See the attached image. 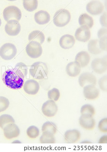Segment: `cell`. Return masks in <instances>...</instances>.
<instances>
[{"label": "cell", "instance_id": "6", "mask_svg": "<svg viewBox=\"0 0 107 152\" xmlns=\"http://www.w3.org/2000/svg\"><path fill=\"white\" fill-rule=\"evenodd\" d=\"M26 52L31 58L36 59L41 56L42 47L41 44L37 42H31L26 47Z\"/></svg>", "mask_w": 107, "mask_h": 152}, {"label": "cell", "instance_id": "21", "mask_svg": "<svg viewBox=\"0 0 107 152\" xmlns=\"http://www.w3.org/2000/svg\"><path fill=\"white\" fill-rule=\"evenodd\" d=\"M75 59L76 62L79 64L81 67L83 68L89 64L90 57L88 52L82 51L77 53Z\"/></svg>", "mask_w": 107, "mask_h": 152}, {"label": "cell", "instance_id": "13", "mask_svg": "<svg viewBox=\"0 0 107 152\" xmlns=\"http://www.w3.org/2000/svg\"><path fill=\"white\" fill-rule=\"evenodd\" d=\"M78 81L79 86L82 87L89 85L96 86L97 83L96 77L89 72H83L81 74L79 77Z\"/></svg>", "mask_w": 107, "mask_h": 152}, {"label": "cell", "instance_id": "30", "mask_svg": "<svg viewBox=\"0 0 107 152\" xmlns=\"http://www.w3.org/2000/svg\"><path fill=\"white\" fill-rule=\"evenodd\" d=\"M27 135L30 138L35 139L38 137L40 134V131L37 127L36 126H31L29 127L26 131Z\"/></svg>", "mask_w": 107, "mask_h": 152}, {"label": "cell", "instance_id": "10", "mask_svg": "<svg viewBox=\"0 0 107 152\" xmlns=\"http://www.w3.org/2000/svg\"><path fill=\"white\" fill-rule=\"evenodd\" d=\"M104 7L102 3L99 1H92L86 5V10L90 15H98L103 12Z\"/></svg>", "mask_w": 107, "mask_h": 152}, {"label": "cell", "instance_id": "3", "mask_svg": "<svg viewBox=\"0 0 107 152\" xmlns=\"http://www.w3.org/2000/svg\"><path fill=\"white\" fill-rule=\"evenodd\" d=\"M71 15L68 10L61 9L57 11L53 16V23L59 27L65 26L69 23Z\"/></svg>", "mask_w": 107, "mask_h": 152}, {"label": "cell", "instance_id": "22", "mask_svg": "<svg viewBox=\"0 0 107 152\" xmlns=\"http://www.w3.org/2000/svg\"><path fill=\"white\" fill-rule=\"evenodd\" d=\"M28 40L30 42H37L41 45L44 42L45 35L44 33L40 31H33L29 34Z\"/></svg>", "mask_w": 107, "mask_h": 152}, {"label": "cell", "instance_id": "16", "mask_svg": "<svg viewBox=\"0 0 107 152\" xmlns=\"http://www.w3.org/2000/svg\"><path fill=\"white\" fill-rule=\"evenodd\" d=\"M83 94L86 99L93 100L99 96L100 91L94 85H87L83 88Z\"/></svg>", "mask_w": 107, "mask_h": 152}, {"label": "cell", "instance_id": "15", "mask_svg": "<svg viewBox=\"0 0 107 152\" xmlns=\"http://www.w3.org/2000/svg\"><path fill=\"white\" fill-rule=\"evenodd\" d=\"M23 89L26 93L30 95H35L40 90V85L37 81L33 79L27 80L23 86Z\"/></svg>", "mask_w": 107, "mask_h": 152}, {"label": "cell", "instance_id": "37", "mask_svg": "<svg viewBox=\"0 0 107 152\" xmlns=\"http://www.w3.org/2000/svg\"><path fill=\"white\" fill-rule=\"evenodd\" d=\"M100 23L102 26L104 27L105 28L107 27V13H104L101 16L100 18Z\"/></svg>", "mask_w": 107, "mask_h": 152}, {"label": "cell", "instance_id": "17", "mask_svg": "<svg viewBox=\"0 0 107 152\" xmlns=\"http://www.w3.org/2000/svg\"><path fill=\"white\" fill-rule=\"evenodd\" d=\"M81 134L77 129L68 130L64 134V139L70 144H74L81 139Z\"/></svg>", "mask_w": 107, "mask_h": 152}, {"label": "cell", "instance_id": "26", "mask_svg": "<svg viewBox=\"0 0 107 152\" xmlns=\"http://www.w3.org/2000/svg\"><path fill=\"white\" fill-rule=\"evenodd\" d=\"M58 128L55 124L52 122H46L42 125L41 131L42 133L47 132L52 133V134H56L57 132Z\"/></svg>", "mask_w": 107, "mask_h": 152}, {"label": "cell", "instance_id": "7", "mask_svg": "<svg viewBox=\"0 0 107 152\" xmlns=\"http://www.w3.org/2000/svg\"><path fill=\"white\" fill-rule=\"evenodd\" d=\"M58 106L54 101L49 100L45 102L42 106L41 110L44 115L47 117H53L58 112Z\"/></svg>", "mask_w": 107, "mask_h": 152}, {"label": "cell", "instance_id": "2", "mask_svg": "<svg viewBox=\"0 0 107 152\" xmlns=\"http://www.w3.org/2000/svg\"><path fill=\"white\" fill-rule=\"evenodd\" d=\"M31 75L33 78L42 80L45 78L48 73V68L47 64L42 62L33 63L30 69Z\"/></svg>", "mask_w": 107, "mask_h": 152}, {"label": "cell", "instance_id": "24", "mask_svg": "<svg viewBox=\"0 0 107 152\" xmlns=\"http://www.w3.org/2000/svg\"><path fill=\"white\" fill-rule=\"evenodd\" d=\"M88 49L90 53L94 55L101 53L102 51L99 46V40L97 39L90 40L88 43Z\"/></svg>", "mask_w": 107, "mask_h": 152}, {"label": "cell", "instance_id": "39", "mask_svg": "<svg viewBox=\"0 0 107 152\" xmlns=\"http://www.w3.org/2000/svg\"><path fill=\"white\" fill-rule=\"evenodd\" d=\"M99 144H106L107 143V136L106 135H103L99 140Z\"/></svg>", "mask_w": 107, "mask_h": 152}, {"label": "cell", "instance_id": "41", "mask_svg": "<svg viewBox=\"0 0 107 152\" xmlns=\"http://www.w3.org/2000/svg\"><path fill=\"white\" fill-rule=\"evenodd\" d=\"M86 142H85V141H84V142H82V143H90V142L89 141H86Z\"/></svg>", "mask_w": 107, "mask_h": 152}, {"label": "cell", "instance_id": "19", "mask_svg": "<svg viewBox=\"0 0 107 152\" xmlns=\"http://www.w3.org/2000/svg\"><path fill=\"white\" fill-rule=\"evenodd\" d=\"M67 74L71 77H76L80 74L81 72V67L78 62H71L67 65L66 68Z\"/></svg>", "mask_w": 107, "mask_h": 152}, {"label": "cell", "instance_id": "1", "mask_svg": "<svg viewBox=\"0 0 107 152\" xmlns=\"http://www.w3.org/2000/svg\"><path fill=\"white\" fill-rule=\"evenodd\" d=\"M4 83L9 88L12 89H20L23 86L24 78L14 71L13 69H9L3 75Z\"/></svg>", "mask_w": 107, "mask_h": 152}, {"label": "cell", "instance_id": "33", "mask_svg": "<svg viewBox=\"0 0 107 152\" xmlns=\"http://www.w3.org/2000/svg\"><path fill=\"white\" fill-rule=\"evenodd\" d=\"M10 102L5 97L0 96V113L3 112L9 107Z\"/></svg>", "mask_w": 107, "mask_h": 152}, {"label": "cell", "instance_id": "12", "mask_svg": "<svg viewBox=\"0 0 107 152\" xmlns=\"http://www.w3.org/2000/svg\"><path fill=\"white\" fill-rule=\"evenodd\" d=\"M3 129L4 137L9 140L18 137L20 134L19 127L15 123L8 124Z\"/></svg>", "mask_w": 107, "mask_h": 152}, {"label": "cell", "instance_id": "23", "mask_svg": "<svg viewBox=\"0 0 107 152\" xmlns=\"http://www.w3.org/2000/svg\"><path fill=\"white\" fill-rule=\"evenodd\" d=\"M79 23L81 26H87L88 28L92 27L94 21L92 17L89 15L87 13H83L80 15L79 18Z\"/></svg>", "mask_w": 107, "mask_h": 152}, {"label": "cell", "instance_id": "14", "mask_svg": "<svg viewBox=\"0 0 107 152\" xmlns=\"http://www.w3.org/2000/svg\"><path fill=\"white\" fill-rule=\"evenodd\" d=\"M91 34L89 28L87 26H82L77 29L75 34L76 40L81 42H86L90 38Z\"/></svg>", "mask_w": 107, "mask_h": 152}, {"label": "cell", "instance_id": "9", "mask_svg": "<svg viewBox=\"0 0 107 152\" xmlns=\"http://www.w3.org/2000/svg\"><path fill=\"white\" fill-rule=\"evenodd\" d=\"M79 125L87 130H92L96 126L95 120L91 115H82L79 117Z\"/></svg>", "mask_w": 107, "mask_h": 152}, {"label": "cell", "instance_id": "28", "mask_svg": "<svg viewBox=\"0 0 107 152\" xmlns=\"http://www.w3.org/2000/svg\"><path fill=\"white\" fill-rule=\"evenodd\" d=\"M23 5L26 10L31 12L37 8L38 1L37 0H24L23 1Z\"/></svg>", "mask_w": 107, "mask_h": 152}, {"label": "cell", "instance_id": "27", "mask_svg": "<svg viewBox=\"0 0 107 152\" xmlns=\"http://www.w3.org/2000/svg\"><path fill=\"white\" fill-rule=\"evenodd\" d=\"M13 69L15 72H17V74H19L22 77L24 78L27 75L28 67L25 64L22 62L17 64L15 68H13Z\"/></svg>", "mask_w": 107, "mask_h": 152}, {"label": "cell", "instance_id": "31", "mask_svg": "<svg viewBox=\"0 0 107 152\" xmlns=\"http://www.w3.org/2000/svg\"><path fill=\"white\" fill-rule=\"evenodd\" d=\"M95 108L89 104H84L82 106L81 109V113L82 115L86 114V115H91L92 116H94L95 115Z\"/></svg>", "mask_w": 107, "mask_h": 152}, {"label": "cell", "instance_id": "5", "mask_svg": "<svg viewBox=\"0 0 107 152\" xmlns=\"http://www.w3.org/2000/svg\"><path fill=\"white\" fill-rule=\"evenodd\" d=\"M22 12L19 8L15 6H9L5 8L3 12V16L5 21L15 20L18 22L22 18Z\"/></svg>", "mask_w": 107, "mask_h": 152}, {"label": "cell", "instance_id": "25", "mask_svg": "<svg viewBox=\"0 0 107 152\" xmlns=\"http://www.w3.org/2000/svg\"><path fill=\"white\" fill-rule=\"evenodd\" d=\"M40 141L41 144H54L56 139L54 134L52 133L45 132L42 133L40 138Z\"/></svg>", "mask_w": 107, "mask_h": 152}, {"label": "cell", "instance_id": "35", "mask_svg": "<svg viewBox=\"0 0 107 152\" xmlns=\"http://www.w3.org/2000/svg\"><path fill=\"white\" fill-rule=\"evenodd\" d=\"M99 86L100 89L104 92L107 91V76L105 75L100 79L99 81Z\"/></svg>", "mask_w": 107, "mask_h": 152}, {"label": "cell", "instance_id": "11", "mask_svg": "<svg viewBox=\"0 0 107 152\" xmlns=\"http://www.w3.org/2000/svg\"><path fill=\"white\" fill-rule=\"evenodd\" d=\"M21 30V26L19 22L15 20L8 21L5 26L6 34L10 36H16Z\"/></svg>", "mask_w": 107, "mask_h": 152}, {"label": "cell", "instance_id": "40", "mask_svg": "<svg viewBox=\"0 0 107 152\" xmlns=\"http://www.w3.org/2000/svg\"><path fill=\"white\" fill-rule=\"evenodd\" d=\"M12 143H21V142L20 141H19V140H16V141H14V142H13Z\"/></svg>", "mask_w": 107, "mask_h": 152}, {"label": "cell", "instance_id": "18", "mask_svg": "<svg viewBox=\"0 0 107 152\" xmlns=\"http://www.w3.org/2000/svg\"><path fill=\"white\" fill-rule=\"evenodd\" d=\"M75 43V39L72 35L65 34L63 35L59 41L60 45L64 49H69L74 46Z\"/></svg>", "mask_w": 107, "mask_h": 152}, {"label": "cell", "instance_id": "36", "mask_svg": "<svg viewBox=\"0 0 107 152\" xmlns=\"http://www.w3.org/2000/svg\"><path fill=\"white\" fill-rule=\"evenodd\" d=\"M99 46L101 51H107V37H104L100 39Z\"/></svg>", "mask_w": 107, "mask_h": 152}, {"label": "cell", "instance_id": "32", "mask_svg": "<svg viewBox=\"0 0 107 152\" xmlns=\"http://www.w3.org/2000/svg\"><path fill=\"white\" fill-rule=\"evenodd\" d=\"M48 96L49 99L54 102L57 101L60 97V91L56 88L49 91L48 92Z\"/></svg>", "mask_w": 107, "mask_h": 152}, {"label": "cell", "instance_id": "29", "mask_svg": "<svg viewBox=\"0 0 107 152\" xmlns=\"http://www.w3.org/2000/svg\"><path fill=\"white\" fill-rule=\"evenodd\" d=\"M15 123V119L10 115L4 114L0 116V127L1 129H4L8 124Z\"/></svg>", "mask_w": 107, "mask_h": 152}, {"label": "cell", "instance_id": "20", "mask_svg": "<svg viewBox=\"0 0 107 152\" xmlns=\"http://www.w3.org/2000/svg\"><path fill=\"white\" fill-rule=\"evenodd\" d=\"M51 19L49 13L44 10H41L35 13L34 19L36 23L40 25H44L48 23Z\"/></svg>", "mask_w": 107, "mask_h": 152}, {"label": "cell", "instance_id": "38", "mask_svg": "<svg viewBox=\"0 0 107 152\" xmlns=\"http://www.w3.org/2000/svg\"><path fill=\"white\" fill-rule=\"evenodd\" d=\"M98 36L100 39L104 37H107V29L102 28L100 29L98 33Z\"/></svg>", "mask_w": 107, "mask_h": 152}, {"label": "cell", "instance_id": "8", "mask_svg": "<svg viewBox=\"0 0 107 152\" xmlns=\"http://www.w3.org/2000/svg\"><path fill=\"white\" fill-rule=\"evenodd\" d=\"M91 67L93 71L98 74H102L107 70V57L96 58L92 61Z\"/></svg>", "mask_w": 107, "mask_h": 152}, {"label": "cell", "instance_id": "34", "mask_svg": "<svg viewBox=\"0 0 107 152\" xmlns=\"http://www.w3.org/2000/svg\"><path fill=\"white\" fill-rule=\"evenodd\" d=\"M98 128L99 130L103 133L107 132V118L102 119L98 124Z\"/></svg>", "mask_w": 107, "mask_h": 152}, {"label": "cell", "instance_id": "42", "mask_svg": "<svg viewBox=\"0 0 107 152\" xmlns=\"http://www.w3.org/2000/svg\"><path fill=\"white\" fill-rule=\"evenodd\" d=\"M1 19H0V27H1Z\"/></svg>", "mask_w": 107, "mask_h": 152}, {"label": "cell", "instance_id": "4", "mask_svg": "<svg viewBox=\"0 0 107 152\" xmlns=\"http://www.w3.org/2000/svg\"><path fill=\"white\" fill-rule=\"evenodd\" d=\"M17 52V48L15 45L6 43L0 48V56L4 60H11L15 57Z\"/></svg>", "mask_w": 107, "mask_h": 152}]
</instances>
